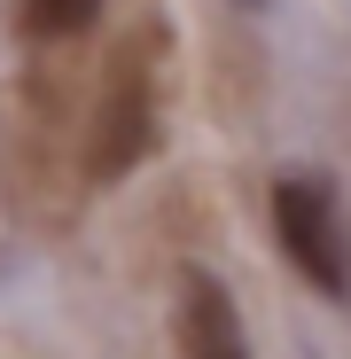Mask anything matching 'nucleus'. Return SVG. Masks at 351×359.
I'll list each match as a JSON object with an SVG mask.
<instances>
[{
    "mask_svg": "<svg viewBox=\"0 0 351 359\" xmlns=\"http://www.w3.org/2000/svg\"><path fill=\"white\" fill-rule=\"evenodd\" d=\"M273 234H281L289 266L320 297L351 305V234H343V211H336V196L320 180H281L273 188Z\"/></svg>",
    "mask_w": 351,
    "mask_h": 359,
    "instance_id": "nucleus-1",
    "label": "nucleus"
},
{
    "mask_svg": "<svg viewBox=\"0 0 351 359\" xmlns=\"http://www.w3.org/2000/svg\"><path fill=\"white\" fill-rule=\"evenodd\" d=\"M180 359H250V336H242V313L219 273H195L180 281Z\"/></svg>",
    "mask_w": 351,
    "mask_h": 359,
    "instance_id": "nucleus-2",
    "label": "nucleus"
},
{
    "mask_svg": "<svg viewBox=\"0 0 351 359\" xmlns=\"http://www.w3.org/2000/svg\"><path fill=\"white\" fill-rule=\"evenodd\" d=\"M156 141V102H149V79L141 71H117L109 79V102H102V141H94V172L102 180H125Z\"/></svg>",
    "mask_w": 351,
    "mask_h": 359,
    "instance_id": "nucleus-3",
    "label": "nucleus"
},
{
    "mask_svg": "<svg viewBox=\"0 0 351 359\" xmlns=\"http://www.w3.org/2000/svg\"><path fill=\"white\" fill-rule=\"evenodd\" d=\"M102 16V0H24V32L32 39H71Z\"/></svg>",
    "mask_w": 351,
    "mask_h": 359,
    "instance_id": "nucleus-4",
    "label": "nucleus"
},
{
    "mask_svg": "<svg viewBox=\"0 0 351 359\" xmlns=\"http://www.w3.org/2000/svg\"><path fill=\"white\" fill-rule=\"evenodd\" d=\"M234 8H266V0H234Z\"/></svg>",
    "mask_w": 351,
    "mask_h": 359,
    "instance_id": "nucleus-5",
    "label": "nucleus"
}]
</instances>
